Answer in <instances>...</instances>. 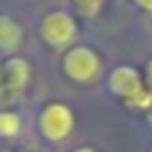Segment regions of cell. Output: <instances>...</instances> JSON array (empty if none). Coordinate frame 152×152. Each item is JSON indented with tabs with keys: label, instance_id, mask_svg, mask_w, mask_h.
<instances>
[{
	"label": "cell",
	"instance_id": "6da1fadb",
	"mask_svg": "<svg viewBox=\"0 0 152 152\" xmlns=\"http://www.w3.org/2000/svg\"><path fill=\"white\" fill-rule=\"evenodd\" d=\"M107 86L114 96L124 102L132 109H147L152 104V91L145 84V74H140V69L134 66H117V69L109 71L107 76Z\"/></svg>",
	"mask_w": 152,
	"mask_h": 152
},
{
	"label": "cell",
	"instance_id": "7a4b0ae2",
	"mask_svg": "<svg viewBox=\"0 0 152 152\" xmlns=\"http://www.w3.org/2000/svg\"><path fill=\"white\" fill-rule=\"evenodd\" d=\"M76 127L74 109L64 102H46L38 112V134L51 145L69 140Z\"/></svg>",
	"mask_w": 152,
	"mask_h": 152
},
{
	"label": "cell",
	"instance_id": "3957f363",
	"mask_svg": "<svg viewBox=\"0 0 152 152\" xmlns=\"http://www.w3.org/2000/svg\"><path fill=\"white\" fill-rule=\"evenodd\" d=\"M38 33H41L46 46H51L56 51H64V48H74L71 43L79 36V26H76V18L71 13L51 10L38 20Z\"/></svg>",
	"mask_w": 152,
	"mask_h": 152
},
{
	"label": "cell",
	"instance_id": "277c9868",
	"mask_svg": "<svg viewBox=\"0 0 152 152\" xmlns=\"http://www.w3.org/2000/svg\"><path fill=\"white\" fill-rule=\"evenodd\" d=\"M61 69L76 84H91L102 76V56L91 46H74L64 53Z\"/></svg>",
	"mask_w": 152,
	"mask_h": 152
},
{
	"label": "cell",
	"instance_id": "5b68a950",
	"mask_svg": "<svg viewBox=\"0 0 152 152\" xmlns=\"http://www.w3.org/2000/svg\"><path fill=\"white\" fill-rule=\"evenodd\" d=\"M31 81V64L23 56H10L3 61V86L8 91H23Z\"/></svg>",
	"mask_w": 152,
	"mask_h": 152
},
{
	"label": "cell",
	"instance_id": "8992f818",
	"mask_svg": "<svg viewBox=\"0 0 152 152\" xmlns=\"http://www.w3.org/2000/svg\"><path fill=\"white\" fill-rule=\"evenodd\" d=\"M20 43H23V26L18 20H13L10 15H3V20H0V48L5 53V58L15 56Z\"/></svg>",
	"mask_w": 152,
	"mask_h": 152
},
{
	"label": "cell",
	"instance_id": "52a82bcc",
	"mask_svg": "<svg viewBox=\"0 0 152 152\" xmlns=\"http://www.w3.org/2000/svg\"><path fill=\"white\" fill-rule=\"evenodd\" d=\"M0 134L5 137V140H10V137H20L23 134V117L18 112L5 109V112L0 114Z\"/></svg>",
	"mask_w": 152,
	"mask_h": 152
},
{
	"label": "cell",
	"instance_id": "ba28073f",
	"mask_svg": "<svg viewBox=\"0 0 152 152\" xmlns=\"http://www.w3.org/2000/svg\"><path fill=\"white\" fill-rule=\"evenodd\" d=\"M76 5L81 8L86 15H94V13L102 8V0H76Z\"/></svg>",
	"mask_w": 152,
	"mask_h": 152
},
{
	"label": "cell",
	"instance_id": "9c48e42d",
	"mask_svg": "<svg viewBox=\"0 0 152 152\" xmlns=\"http://www.w3.org/2000/svg\"><path fill=\"white\" fill-rule=\"evenodd\" d=\"M142 74H145V84H147V89L152 91V58L145 64V69H142Z\"/></svg>",
	"mask_w": 152,
	"mask_h": 152
},
{
	"label": "cell",
	"instance_id": "30bf717a",
	"mask_svg": "<svg viewBox=\"0 0 152 152\" xmlns=\"http://www.w3.org/2000/svg\"><path fill=\"white\" fill-rule=\"evenodd\" d=\"M140 10H145V13H152V0H132Z\"/></svg>",
	"mask_w": 152,
	"mask_h": 152
},
{
	"label": "cell",
	"instance_id": "8fae6325",
	"mask_svg": "<svg viewBox=\"0 0 152 152\" xmlns=\"http://www.w3.org/2000/svg\"><path fill=\"white\" fill-rule=\"evenodd\" d=\"M71 152H96V150H94V147H74Z\"/></svg>",
	"mask_w": 152,
	"mask_h": 152
},
{
	"label": "cell",
	"instance_id": "7c38bea8",
	"mask_svg": "<svg viewBox=\"0 0 152 152\" xmlns=\"http://www.w3.org/2000/svg\"><path fill=\"white\" fill-rule=\"evenodd\" d=\"M3 152H13V150H3Z\"/></svg>",
	"mask_w": 152,
	"mask_h": 152
}]
</instances>
